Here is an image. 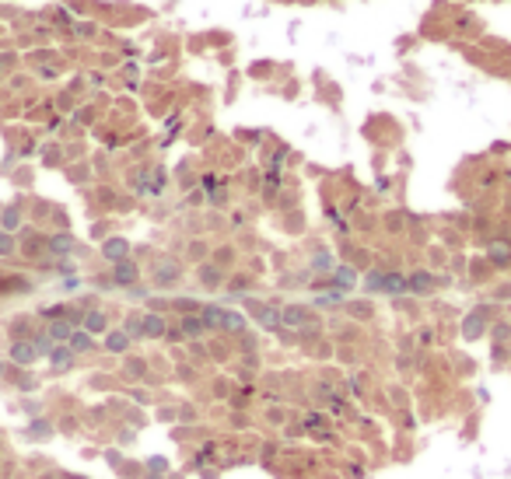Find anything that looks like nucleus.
<instances>
[{
	"label": "nucleus",
	"mask_w": 511,
	"mask_h": 479,
	"mask_svg": "<svg viewBox=\"0 0 511 479\" xmlns=\"http://www.w3.org/2000/svg\"><path fill=\"white\" fill-rule=\"evenodd\" d=\"M133 276H137V273H133V266H119V270H116V280H123V283L133 280Z\"/></svg>",
	"instance_id": "obj_4"
},
{
	"label": "nucleus",
	"mask_w": 511,
	"mask_h": 479,
	"mask_svg": "<svg viewBox=\"0 0 511 479\" xmlns=\"http://www.w3.org/2000/svg\"><path fill=\"white\" fill-rule=\"evenodd\" d=\"M109 350H126V336H109Z\"/></svg>",
	"instance_id": "obj_5"
},
{
	"label": "nucleus",
	"mask_w": 511,
	"mask_h": 479,
	"mask_svg": "<svg viewBox=\"0 0 511 479\" xmlns=\"http://www.w3.org/2000/svg\"><path fill=\"white\" fill-rule=\"evenodd\" d=\"M53 360H56V367H63V371L70 367V353H63V350H56V353H53Z\"/></svg>",
	"instance_id": "obj_3"
},
{
	"label": "nucleus",
	"mask_w": 511,
	"mask_h": 479,
	"mask_svg": "<svg viewBox=\"0 0 511 479\" xmlns=\"http://www.w3.org/2000/svg\"><path fill=\"white\" fill-rule=\"evenodd\" d=\"M161 329H165V326H161V318H147V333H151V336H158Z\"/></svg>",
	"instance_id": "obj_6"
},
{
	"label": "nucleus",
	"mask_w": 511,
	"mask_h": 479,
	"mask_svg": "<svg viewBox=\"0 0 511 479\" xmlns=\"http://www.w3.org/2000/svg\"><path fill=\"white\" fill-rule=\"evenodd\" d=\"M70 340H74V350H91V340H88L84 333H74Z\"/></svg>",
	"instance_id": "obj_2"
},
{
	"label": "nucleus",
	"mask_w": 511,
	"mask_h": 479,
	"mask_svg": "<svg viewBox=\"0 0 511 479\" xmlns=\"http://www.w3.org/2000/svg\"><path fill=\"white\" fill-rule=\"evenodd\" d=\"M32 357H35V350H32V346H21V343L14 346V360H18V364H28Z\"/></svg>",
	"instance_id": "obj_1"
}]
</instances>
